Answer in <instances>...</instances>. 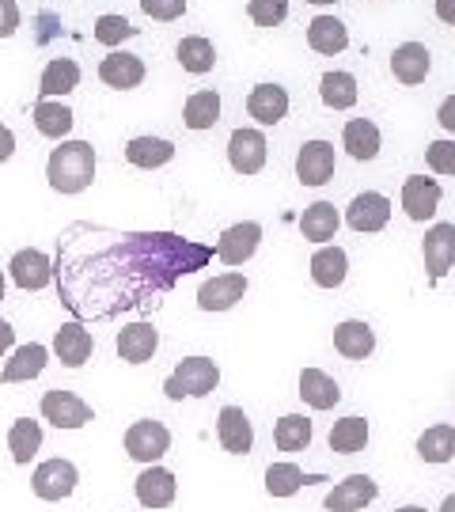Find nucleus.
I'll return each instance as SVG.
<instances>
[{
    "label": "nucleus",
    "instance_id": "31",
    "mask_svg": "<svg viewBox=\"0 0 455 512\" xmlns=\"http://www.w3.org/2000/svg\"><path fill=\"white\" fill-rule=\"evenodd\" d=\"M73 122H76V114L65 107V103H54V99H38L35 103V129L42 137L61 141V137H69Z\"/></svg>",
    "mask_w": 455,
    "mask_h": 512
},
{
    "label": "nucleus",
    "instance_id": "37",
    "mask_svg": "<svg viewBox=\"0 0 455 512\" xmlns=\"http://www.w3.org/2000/svg\"><path fill=\"white\" fill-rule=\"evenodd\" d=\"M186 129H213L220 122V95L217 92H194L182 107Z\"/></svg>",
    "mask_w": 455,
    "mask_h": 512
},
{
    "label": "nucleus",
    "instance_id": "7",
    "mask_svg": "<svg viewBox=\"0 0 455 512\" xmlns=\"http://www.w3.org/2000/svg\"><path fill=\"white\" fill-rule=\"evenodd\" d=\"M258 243H262V224L255 220H243V224H232L224 228L217 239V258L224 266H243L247 258H255Z\"/></svg>",
    "mask_w": 455,
    "mask_h": 512
},
{
    "label": "nucleus",
    "instance_id": "44",
    "mask_svg": "<svg viewBox=\"0 0 455 512\" xmlns=\"http://www.w3.org/2000/svg\"><path fill=\"white\" fill-rule=\"evenodd\" d=\"M141 12L152 19H179L186 12V0H141Z\"/></svg>",
    "mask_w": 455,
    "mask_h": 512
},
{
    "label": "nucleus",
    "instance_id": "34",
    "mask_svg": "<svg viewBox=\"0 0 455 512\" xmlns=\"http://www.w3.org/2000/svg\"><path fill=\"white\" fill-rule=\"evenodd\" d=\"M364 444H368V421L357 418V414L334 421V429H330V452L357 456V452H364Z\"/></svg>",
    "mask_w": 455,
    "mask_h": 512
},
{
    "label": "nucleus",
    "instance_id": "21",
    "mask_svg": "<svg viewBox=\"0 0 455 512\" xmlns=\"http://www.w3.org/2000/svg\"><path fill=\"white\" fill-rule=\"evenodd\" d=\"M429 69H433V57H429V50L421 46V42H402V46H395V54H391V73H395V80L399 84H421L425 76H429Z\"/></svg>",
    "mask_w": 455,
    "mask_h": 512
},
{
    "label": "nucleus",
    "instance_id": "53",
    "mask_svg": "<svg viewBox=\"0 0 455 512\" xmlns=\"http://www.w3.org/2000/svg\"><path fill=\"white\" fill-rule=\"evenodd\" d=\"M0 300H4V274H0Z\"/></svg>",
    "mask_w": 455,
    "mask_h": 512
},
{
    "label": "nucleus",
    "instance_id": "14",
    "mask_svg": "<svg viewBox=\"0 0 455 512\" xmlns=\"http://www.w3.org/2000/svg\"><path fill=\"white\" fill-rule=\"evenodd\" d=\"M380 497V486L368 475H349L346 482H338L327 494V512H361L364 505H372Z\"/></svg>",
    "mask_w": 455,
    "mask_h": 512
},
{
    "label": "nucleus",
    "instance_id": "40",
    "mask_svg": "<svg viewBox=\"0 0 455 512\" xmlns=\"http://www.w3.org/2000/svg\"><path fill=\"white\" fill-rule=\"evenodd\" d=\"M273 444L281 452H304L311 444V421L304 414H285L273 429Z\"/></svg>",
    "mask_w": 455,
    "mask_h": 512
},
{
    "label": "nucleus",
    "instance_id": "38",
    "mask_svg": "<svg viewBox=\"0 0 455 512\" xmlns=\"http://www.w3.org/2000/svg\"><path fill=\"white\" fill-rule=\"evenodd\" d=\"M418 456L425 463H448L455 456V425H433L418 437Z\"/></svg>",
    "mask_w": 455,
    "mask_h": 512
},
{
    "label": "nucleus",
    "instance_id": "46",
    "mask_svg": "<svg viewBox=\"0 0 455 512\" xmlns=\"http://www.w3.org/2000/svg\"><path fill=\"white\" fill-rule=\"evenodd\" d=\"M437 122H440V126H444V129H448V133H455V95H448V99L440 103Z\"/></svg>",
    "mask_w": 455,
    "mask_h": 512
},
{
    "label": "nucleus",
    "instance_id": "10",
    "mask_svg": "<svg viewBox=\"0 0 455 512\" xmlns=\"http://www.w3.org/2000/svg\"><path fill=\"white\" fill-rule=\"evenodd\" d=\"M421 251H425V270H429V277L440 281L455 262V224H448V220L433 224V228L425 232Z\"/></svg>",
    "mask_w": 455,
    "mask_h": 512
},
{
    "label": "nucleus",
    "instance_id": "12",
    "mask_svg": "<svg viewBox=\"0 0 455 512\" xmlns=\"http://www.w3.org/2000/svg\"><path fill=\"white\" fill-rule=\"evenodd\" d=\"M217 440L224 452L247 456V452L255 448V425H251V418H247L239 406H224L217 418Z\"/></svg>",
    "mask_w": 455,
    "mask_h": 512
},
{
    "label": "nucleus",
    "instance_id": "3",
    "mask_svg": "<svg viewBox=\"0 0 455 512\" xmlns=\"http://www.w3.org/2000/svg\"><path fill=\"white\" fill-rule=\"evenodd\" d=\"M220 384V368L213 357H186L179 361V368L167 376L164 384V395L167 399H201V395H209V391H217Z\"/></svg>",
    "mask_w": 455,
    "mask_h": 512
},
{
    "label": "nucleus",
    "instance_id": "33",
    "mask_svg": "<svg viewBox=\"0 0 455 512\" xmlns=\"http://www.w3.org/2000/svg\"><path fill=\"white\" fill-rule=\"evenodd\" d=\"M175 57H179L182 69H186V73H194V76L213 73V65H217V50H213V42H209V38H201V35L182 38L179 46H175Z\"/></svg>",
    "mask_w": 455,
    "mask_h": 512
},
{
    "label": "nucleus",
    "instance_id": "42",
    "mask_svg": "<svg viewBox=\"0 0 455 512\" xmlns=\"http://www.w3.org/2000/svg\"><path fill=\"white\" fill-rule=\"evenodd\" d=\"M247 16L255 19L258 27H281L285 16H289V0H251Z\"/></svg>",
    "mask_w": 455,
    "mask_h": 512
},
{
    "label": "nucleus",
    "instance_id": "11",
    "mask_svg": "<svg viewBox=\"0 0 455 512\" xmlns=\"http://www.w3.org/2000/svg\"><path fill=\"white\" fill-rule=\"evenodd\" d=\"M334 164H338V156H334L330 141H308V145L300 148V156H296V179L304 186H323L330 183Z\"/></svg>",
    "mask_w": 455,
    "mask_h": 512
},
{
    "label": "nucleus",
    "instance_id": "52",
    "mask_svg": "<svg viewBox=\"0 0 455 512\" xmlns=\"http://www.w3.org/2000/svg\"><path fill=\"white\" fill-rule=\"evenodd\" d=\"M308 4H334V0H308Z\"/></svg>",
    "mask_w": 455,
    "mask_h": 512
},
{
    "label": "nucleus",
    "instance_id": "29",
    "mask_svg": "<svg viewBox=\"0 0 455 512\" xmlns=\"http://www.w3.org/2000/svg\"><path fill=\"white\" fill-rule=\"evenodd\" d=\"M80 88V65L73 57H54L46 69H42V99H61Z\"/></svg>",
    "mask_w": 455,
    "mask_h": 512
},
{
    "label": "nucleus",
    "instance_id": "50",
    "mask_svg": "<svg viewBox=\"0 0 455 512\" xmlns=\"http://www.w3.org/2000/svg\"><path fill=\"white\" fill-rule=\"evenodd\" d=\"M440 512H455V494L444 497V505H440Z\"/></svg>",
    "mask_w": 455,
    "mask_h": 512
},
{
    "label": "nucleus",
    "instance_id": "49",
    "mask_svg": "<svg viewBox=\"0 0 455 512\" xmlns=\"http://www.w3.org/2000/svg\"><path fill=\"white\" fill-rule=\"evenodd\" d=\"M437 16L455 27V0H437Z\"/></svg>",
    "mask_w": 455,
    "mask_h": 512
},
{
    "label": "nucleus",
    "instance_id": "24",
    "mask_svg": "<svg viewBox=\"0 0 455 512\" xmlns=\"http://www.w3.org/2000/svg\"><path fill=\"white\" fill-rule=\"evenodd\" d=\"M46 361H50V349L46 346H38V342L19 346L16 353H12V361L4 365V372H0V380H4V384H27V380L42 376Z\"/></svg>",
    "mask_w": 455,
    "mask_h": 512
},
{
    "label": "nucleus",
    "instance_id": "41",
    "mask_svg": "<svg viewBox=\"0 0 455 512\" xmlns=\"http://www.w3.org/2000/svg\"><path fill=\"white\" fill-rule=\"evenodd\" d=\"M137 35V27L129 23L126 16H99L95 19V38L103 42V46H122L126 38Z\"/></svg>",
    "mask_w": 455,
    "mask_h": 512
},
{
    "label": "nucleus",
    "instance_id": "17",
    "mask_svg": "<svg viewBox=\"0 0 455 512\" xmlns=\"http://www.w3.org/2000/svg\"><path fill=\"white\" fill-rule=\"evenodd\" d=\"M160 349V330L152 323H129V327L118 330V357L129 361V365H145L156 357Z\"/></svg>",
    "mask_w": 455,
    "mask_h": 512
},
{
    "label": "nucleus",
    "instance_id": "13",
    "mask_svg": "<svg viewBox=\"0 0 455 512\" xmlns=\"http://www.w3.org/2000/svg\"><path fill=\"white\" fill-rule=\"evenodd\" d=\"M387 220H391V202L383 194H376V190L357 194L346 209V224L353 232H383Z\"/></svg>",
    "mask_w": 455,
    "mask_h": 512
},
{
    "label": "nucleus",
    "instance_id": "20",
    "mask_svg": "<svg viewBox=\"0 0 455 512\" xmlns=\"http://www.w3.org/2000/svg\"><path fill=\"white\" fill-rule=\"evenodd\" d=\"M247 114L258 126H277L289 114V92L281 84H258L255 92L247 95Z\"/></svg>",
    "mask_w": 455,
    "mask_h": 512
},
{
    "label": "nucleus",
    "instance_id": "48",
    "mask_svg": "<svg viewBox=\"0 0 455 512\" xmlns=\"http://www.w3.org/2000/svg\"><path fill=\"white\" fill-rule=\"evenodd\" d=\"M12 346H16V330H12V323L0 319V353H8Z\"/></svg>",
    "mask_w": 455,
    "mask_h": 512
},
{
    "label": "nucleus",
    "instance_id": "45",
    "mask_svg": "<svg viewBox=\"0 0 455 512\" xmlns=\"http://www.w3.org/2000/svg\"><path fill=\"white\" fill-rule=\"evenodd\" d=\"M19 27V8L16 0H0V38H12Z\"/></svg>",
    "mask_w": 455,
    "mask_h": 512
},
{
    "label": "nucleus",
    "instance_id": "1",
    "mask_svg": "<svg viewBox=\"0 0 455 512\" xmlns=\"http://www.w3.org/2000/svg\"><path fill=\"white\" fill-rule=\"evenodd\" d=\"M209 255V247L171 232H114L76 220L57 239V293L76 319H114L171 293Z\"/></svg>",
    "mask_w": 455,
    "mask_h": 512
},
{
    "label": "nucleus",
    "instance_id": "16",
    "mask_svg": "<svg viewBox=\"0 0 455 512\" xmlns=\"http://www.w3.org/2000/svg\"><path fill=\"white\" fill-rule=\"evenodd\" d=\"M243 293H247V277L243 274L209 277V281L198 289V308L201 311H228L243 300Z\"/></svg>",
    "mask_w": 455,
    "mask_h": 512
},
{
    "label": "nucleus",
    "instance_id": "18",
    "mask_svg": "<svg viewBox=\"0 0 455 512\" xmlns=\"http://www.w3.org/2000/svg\"><path fill=\"white\" fill-rule=\"evenodd\" d=\"M99 80L114 88V92H129V88H141V80H145V61L137 54H122V50H114L110 57H103V65H99Z\"/></svg>",
    "mask_w": 455,
    "mask_h": 512
},
{
    "label": "nucleus",
    "instance_id": "47",
    "mask_svg": "<svg viewBox=\"0 0 455 512\" xmlns=\"http://www.w3.org/2000/svg\"><path fill=\"white\" fill-rule=\"evenodd\" d=\"M12 152H16V133L8 126H0V164L12 160Z\"/></svg>",
    "mask_w": 455,
    "mask_h": 512
},
{
    "label": "nucleus",
    "instance_id": "39",
    "mask_svg": "<svg viewBox=\"0 0 455 512\" xmlns=\"http://www.w3.org/2000/svg\"><path fill=\"white\" fill-rule=\"evenodd\" d=\"M319 95L330 110H349L357 103V76L353 73H323Z\"/></svg>",
    "mask_w": 455,
    "mask_h": 512
},
{
    "label": "nucleus",
    "instance_id": "15",
    "mask_svg": "<svg viewBox=\"0 0 455 512\" xmlns=\"http://www.w3.org/2000/svg\"><path fill=\"white\" fill-rule=\"evenodd\" d=\"M402 209L410 220H433L440 209V183L425 175H410L402 183Z\"/></svg>",
    "mask_w": 455,
    "mask_h": 512
},
{
    "label": "nucleus",
    "instance_id": "51",
    "mask_svg": "<svg viewBox=\"0 0 455 512\" xmlns=\"http://www.w3.org/2000/svg\"><path fill=\"white\" fill-rule=\"evenodd\" d=\"M399 512H425V509H421V505H402Z\"/></svg>",
    "mask_w": 455,
    "mask_h": 512
},
{
    "label": "nucleus",
    "instance_id": "25",
    "mask_svg": "<svg viewBox=\"0 0 455 512\" xmlns=\"http://www.w3.org/2000/svg\"><path fill=\"white\" fill-rule=\"evenodd\" d=\"M342 145L353 160H376L380 156V129L368 118H349L346 129H342Z\"/></svg>",
    "mask_w": 455,
    "mask_h": 512
},
{
    "label": "nucleus",
    "instance_id": "9",
    "mask_svg": "<svg viewBox=\"0 0 455 512\" xmlns=\"http://www.w3.org/2000/svg\"><path fill=\"white\" fill-rule=\"evenodd\" d=\"M8 270H12V281H16L23 293H38V289H46L54 281V262L42 255V251H35V247L16 251L12 262H8Z\"/></svg>",
    "mask_w": 455,
    "mask_h": 512
},
{
    "label": "nucleus",
    "instance_id": "22",
    "mask_svg": "<svg viewBox=\"0 0 455 512\" xmlns=\"http://www.w3.org/2000/svg\"><path fill=\"white\" fill-rule=\"evenodd\" d=\"M91 349H95V338H91V330H84L80 323H65V327L54 334V353L61 365H69V368L88 365Z\"/></svg>",
    "mask_w": 455,
    "mask_h": 512
},
{
    "label": "nucleus",
    "instance_id": "4",
    "mask_svg": "<svg viewBox=\"0 0 455 512\" xmlns=\"http://www.w3.org/2000/svg\"><path fill=\"white\" fill-rule=\"evenodd\" d=\"M126 452L129 459H137V463H160V459L171 452V433H167L164 421H133L126 429Z\"/></svg>",
    "mask_w": 455,
    "mask_h": 512
},
{
    "label": "nucleus",
    "instance_id": "35",
    "mask_svg": "<svg viewBox=\"0 0 455 512\" xmlns=\"http://www.w3.org/2000/svg\"><path fill=\"white\" fill-rule=\"evenodd\" d=\"M308 482H319V478L304 475L296 463H270V467H266V494L270 497L300 494V486H308Z\"/></svg>",
    "mask_w": 455,
    "mask_h": 512
},
{
    "label": "nucleus",
    "instance_id": "5",
    "mask_svg": "<svg viewBox=\"0 0 455 512\" xmlns=\"http://www.w3.org/2000/svg\"><path fill=\"white\" fill-rule=\"evenodd\" d=\"M76 482H80V471H76L69 459H46V463L35 467L31 490L42 501H65L76 490Z\"/></svg>",
    "mask_w": 455,
    "mask_h": 512
},
{
    "label": "nucleus",
    "instance_id": "28",
    "mask_svg": "<svg viewBox=\"0 0 455 512\" xmlns=\"http://www.w3.org/2000/svg\"><path fill=\"white\" fill-rule=\"evenodd\" d=\"M308 42H311V50L315 54H342L349 46V31H346V23L342 19H334V16H315L308 23Z\"/></svg>",
    "mask_w": 455,
    "mask_h": 512
},
{
    "label": "nucleus",
    "instance_id": "2",
    "mask_svg": "<svg viewBox=\"0 0 455 512\" xmlns=\"http://www.w3.org/2000/svg\"><path fill=\"white\" fill-rule=\"evenodd\" d=\"M46 179L57 194H80L95 179V148L88 141H61L46 160Z\"/></svg>",
    "mask_w": 455,
    "mask_h": 512
},
{
    "label": "nucleus",
    "instance_id": "30",
    "mask_svg": "<svg viewBox=\"0 0 455 512\" xmlns=\"http://www.w3.org/2000/svg\"><path fill=\"white\" fill-rule=\"evenodd\" d=\"M171 156H175V145L164 137H133L126 145V160L141 171H156V167L171 164Z\"/></svg>",
    "mask_w": 455,
    "mask_h": 512
},
{
    "label": "nucleus",
    "instance_id": "19",
    "mask_svg": "<svg viewBox=\"0 0 455 512\" xmlns=\"http://www.w3.org/2000/svg\"><path fill=\"white\" fill-rule=\"evenodd\" d=\"M175 475L160 467V463H152L145 467L141 475H137V501L145 505V509H167L171 501H175Z\"/></svg>",
    "mask_w": 455,
    "mask_h": 512
},
{
    "label": "nucleus",
    "instance_id": "32",
    "mask_svg": "<svg viewBox=\"0 0 455 512\" xmlns=\"http://www.w3.org/2000/svg\"><path fill=\"white\" fill-rule=\"evenodd\" d=\"M338 224H342V217H338V209H334V205L315 202V205L304 209V217H300V232H304V239H311V243H327V239H334Z\"/></svg>",
    "mask_w": 455,
    "mask_h": 512
},
{
    "label": "nucleus",
    "instance_id": "43",
    "mask_svg": "<svg viewBox=\"0 0 455 512\" xmlns=\"http://www.w3.org/2000/svg\"><path fill=\"white\" fill-rule=\"evenodd\" d=\"M425 164L437 175H455V141H433L425 148Z\"/></svg>",
    "mask_w": 455,
    "mask_h": 512
},
{
    "label": "nucleus",
    "instance_id": "36",
    "mask_svg": "<svg viewBox=\"0 0 455 512\" xmlns=\"http://www.w3.org/2000/svg\"><path fill=\"white\" fill-rule=\"evenodd\" d=\"M8 448H12V459H16L19 467L31 463L35 452L42 448V425L31 418H16V425L8 429Z\"/></svg>",
    "mask_w": 455,
    "mask_h": 512
},
{
    "label": "nucleus",
    "instance_id": "26",
    "mask_svg": "<svg viewBox=\"0 0 455 512\" xmlns=\"http://www.w3.org/2000/svg\"><path fill=\"white\" fill-rule=\"evenodd\" d=\"M300 399H304L311 410H330V406H338L342 391L334 384V376H327L323 368H304V372H300Z\"/></svg>",
    "mask_w": 455,
    "mask_h": 512
},
{
    "label": "nucleus",
    "instance_id": "8",
    "mask_svg": "<svg viewBox=\"0 0 455 512\" xmlns=\"http://www.w3.org/2000/svg\"><path fill=\"white\" fill-rule=\"evenodd\" d=\"M228 164L236 167L239 175H258L266 167V137H262V129H236L228 137Z\"/></svg>",
    "mask_w": 455,
    "mask_h": 512
},
{
    "label": "nucleus",
    "instance_id": "27",
    "mask_svg": "<svg viewBox=\"0 0 455 512\" xmlns=\"http://www.w3.org/2000/svg\"><path fill=\"white\" fill-rule=\"evenodd\" d=\"M349 274V258L342 247H319L315 255H311V281L319 285V289H338Z\"/></svg>",
    "mask_w": 455,
    "mask_h": 512
},
{
    "label": "nucleus",
    "instance_id": "23",
    "mask_svg": "<svg viewBox=\"0 0 455 512\" xmlns=\"http://www.w3.org/2000/svg\"><path fill=\"white\" fill-rule=\"evenodd\" d=\"M334 349L349 361H364L376 349V334L364 319H346V323L334 327Z\"/></svg>",
    "mask_w": 455,
    "mask_h": 512
},
{
    "label": "nucleus",
    "instance_id": "6",
    "mask_svg": "<svg viewBox=\"0 0 455 512\" xmlns=\"http://www.w3.org/2000/svg\"><path fill=\"white\" fill-rule=\"evenodd\" d=\"M42 418L50 421V425H57V429H80V425H88L95 414H91V406L84 403L80 395L54 387V391L42 395Z\"/></svg>",
    "mask_w": 455,
    "mask_h": 512
}]
</instances>
